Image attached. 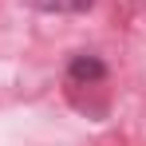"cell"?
<instances>
[{
    "label": "cell",
    "mask_w": 146,
    "mask_h": 146,
    "mask_svg": "<svg viewBox=\"0 0 146 146\" xmlns=\"http://www.w3.org/2000/svg\"><path fill=\"white\" fill-rule=\"evenodd\" d=\"M67 71H71L75 83H99L107 75V67H103V59H95V55H75Z\"/></svg>",
    "instance_id": "cell-1"
},
{
    "label": "cell",
    "mask_w": 146,
    "mask_h": 146,
    "mask_svg": "<svg viewBox=\"0 0 146 146\" xmlns=\"http://www.w3.org/2000/svg\"><path fill=\"white\" fill-rule=\"evenodd\" d=\"M36 12H83L91 8V0H28Z\"/></svg>",
    "instance_id": "cell-2"
}]
</instances>
